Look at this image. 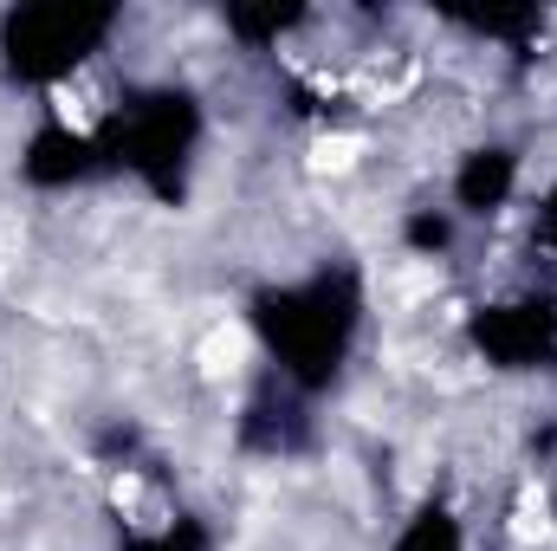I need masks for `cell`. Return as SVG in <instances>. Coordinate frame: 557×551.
<instances>
[{"instance_id": "1", "label": "cell", "mask_w": 557, "mask_h": 551, "mask_svg": "<svg viewBox=\"0 0 557 551\" xmlns=\"http://www.w3.org/2000/svg\"><path fill=\"white\" fill-rule=\"evenodd\" d=\"M253 338L273 357L278 383L298 396H318L344 377L357 331H363V279L350 267H318L305 279H285L253 292Z\"/></svg>"}, {"instance_id": "2", "label": "cell", "mask_w": 557, "mask_h": 551, "mask_svg": "<svg viewBox=\"0 0 557 551\" xmlns=\"http://www.w3.org/2000/svg\"><path fill=\"white\" fill-rule=\"evenodd\" d=\"M98 143H104V169H131L156 195H182V175H188L195 143H201V111L188 91L149 85L131 105L111 111V131Z\"/></svg>"}, {"instance_id": "3", "label": "cell", "mask_w": 557, "mask_h": 551, "mask_svg": "<svg viewBox=\"0 0 557 551\" xmlns=\"http://www.w3.org/2000/svg\"><path fill=\"white\" fill-rule=\"evenodd\" d=\"M111 33H117L111 7H78V0L13 7L0 20V65L13 85H65L104 52Z\"/></svg>"}, {"instance_id": "4", "label": "cell", "mask_w": 557, "mask_h": 551, "mask_svg": "<svg viewBox=\"0 0 557 551\" xmlns=\"http://www.w3.org/2000/svg\"><path fill=\"white\" fill-rule=\"evenodd\" d=\"M467 338L473 351L519 377V370H552L557 364V298L552 292H512V298H493L467 318Z\"/></svg>"}, {"instance_id": "5", "label": "cell", "mask_w": 557, "mask_h": 551, "mask_svg": "<svg viewBox=\"0 0 557 551\" xmlns=\"http://www.w3.org/2000/svg\"><path fill=\"white\" fill-rule=\"evenodd\" d=\"M98 169H104V143L91 131H72V124H39L20 149V175L33 188H78Z\"/></svg>"}, {"instance_id": "6", "label": "cell", "mask_w": 557, "mask_h": 551, "mask_svg": "<svg viewBox=\"0 0 557 551\" xmlns=\"http://www.w3.org/2000/svg\"><path fill=\"white\" fill-rule=\"evenodd\" d=\"M519 182H525L519 149H512V143H480V149H467L460 169H454V215H473V221L506 215L512 195H519Z\"/></svg>"}, {"instance_id": "7", "label": "cell", "mask_w": 557, "mask_h": 551, "mask_svg": "<svg viewBox=\"0 0 557 551\" xmlns=\"http://www.w3.org/2000/svg\"><path fill=\"white\" fill-rule=\"evenodd\" d=\"M389 551H467V526H460V513L447 500H421L416 513L403 519V532H396Z\"/></svg>"}, {"instance_id": "8", "label": "cell", "mask_w": 557, "mask_h": 551, "mask_svg": "<svg viewBox=\"0 0 557 551\" xmlns=\"http://www.w3.org/2000/svg\"><path fill=\"white\" fill-rule=\"evenodd\" d=\"M124 551H214V526H208L201 513H169L162 526L131 532Z\"/></svg>"}, {"instance_id": "9", "label": "cell", "mask_w": 557, "mask_h": 551, "mask_svg": "<svg viewBox=\"0 0 557 551\" xmlns=\"http://www.w3.org/2000/svg\"><path fill=\"white\" fill-rule=\"evenodd\" d=\"M409 241H416L421 254H441V247L454 241V215H416V221H409Z\"/></svg>"}, {"instance_id": "10", "label": "cell", "mask_w": 557, "mask_h": 551, "mask_svg": "<svg viewBox=\"0 0 557 551\" xmlns=\"http://www.w3.org/2000/svg\"><path fill=\"white\" fill-rule=\"evenodd\" d=\"M532 241L545 247V254H557V182L539 195V215H532Z\"/></svg>"}]
</instances>
